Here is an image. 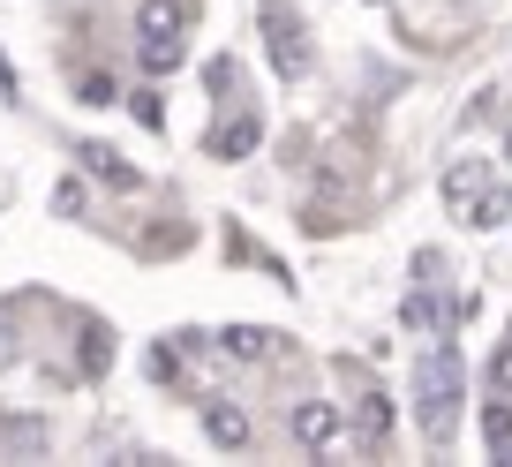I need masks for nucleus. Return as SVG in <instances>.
<instances>
[{"label":"nucleus","instance_id":"nucleus-1","mask_svg":"<svg viewBox=\"0 0 512 467\" xmlns=\"http://www.w3.org/2000/svg\"><path fill=\"white\" fill-rule=\"evenodd\" d=\"M415 422H422V437H430L437 452L460 437V355H452V347L422 355V370H415Z\"/></svg>","mask_w":512,"mask_h":467},{"label":"nucleus","instance_id":"nucleus-2","mask_svg":"<svg viewBox=\"0 0 512 467\" xmlns=\"http://www.w3.org/2000/svg\"><path fill=\"white\" fill-rule=\"evenodd\" d=\"M256 31H264V53H272V68L287 83L309 76V31H302V16H294L287 0H264V8H256Z\"/></svg>","mask_w":512,"mask_h":467},{"label":"nucleus","instance_id":"nucleus-3","mask_svg":"<svg viewBox=\"0 0 512 467\" xmlns=\"http://www.w3.org/2000/svg\"><path fill=\"white\" fill-rule=\"evenodd\" d=\"M497 181V166L490 159H452L445 166V181H437V196H445V211L452 219H475V204H482V189Z\"/></svg>","mask_w":512,"mask_h":467},{"label":"nucleus","instance_id":"nucleus-4","mask_svg":"<svg viewBox=\"0 0 512 467\" xmlns=\"http://www.w3.org/2000/svg\"><path fill=\"white\" fill-rule=\"evenodd\" d=\"M196 0H136V38H189Z\"/></svg>","mask_w":512,"mask_h":467},{"label":"nucleus","instance_id":"nucleus-5","mask_svg":"<svg viewBox=\"0 0 512 467\" xmlns=\"http://www.w3.org/2000/svg\"><path fill=\"white\" fill-rule=\"evenodd\" d=\"M204 437H211V445H226V452H241L256 437V422H249V407H241V400H204Z\"/></svg>","mask_w":512,"mask_h":467},{"label":"nucleus","instance_id":"nucleus-6","mask_svg":"<svg viewBox=\"0 0 512 467\" xmlns=\"http://www.w3.org/2000/svg\"><path fill=\"white\" fill-rule=\"evenodd\" d=\"M392 422H400V415H392V400H384V392H362V407H354V445L384 452V445H392Z\"/></svg>","mask_w":512,"mask_h":467},{"label":"nucleus","instance_id":"nucleus-7","mask_svg":"<svg viewBox=\"0 0 512 467\" xmlns=\"http://www.w3.org/2000/svg\"><path fill=\"white\" fill-rule=\"evenodd\" d=\"M332 437H339V407L332 400H302L294 407V445L302 452H324Z\"/></svg>","mask_w":512,"mask_h":467},{"label":"nucleus","instance_id":"nucleus-8","mask_svg":"<svg viewBox=\"0 0 512 467\" xmlns=\"http://www.w3.org/2000/svg\"><path fill=\"white\" fill-rule=\"evenodd\" d=\"M264 144V113H234V121H226V129H211V159H249V151Z\"/></svg>","mask_w":512,"mask_h":467},{"label":"nucleus","instance_id":"nucleus-9","mask_svg":"<svg viewBox=\"0 0 512 467\" xmlns=\"http://www.w3.org/2000/svg\"><path fill=\"white\" fill-rule=\"evenodd\" d=\"M76 159H83V174H98L106 189H136V166H128L113 144H76Z\"/></svg>","mask_w":512,"mask_h":467},{"label":"nucleus","instance_id":"nucleus-10","mask_svg":"<svg viewBox=\"0 0 512 467\" xmlns=\"http://www.w3.org/2000/svg\"><path fill=\"white\" fill-rule=\"evenodd\" d=\"M0 445H8V452H23V460H38V452L53 445V430H46L38 415H0Z\"/></svg>","mask_w":512,"mask_h":467},{"label":"nucleus","instance_id":"nucleus-11","mask_svg":"<svg viewBox=\"0 0 512 467\" xmlns=\"http://www.w3.org/2000/svg\"><path fill=\"white\" fill-rule=\"evenodd\" d=\"M482 445H490V460H512V400L505 392L482 400Z\"/></svg>","mask_w":512,"mask_h":467},{"label":"nucleus","instance_id":"nucleus-12","mask_svg":"<svg viewBox=\"0 0 512 467\" xmlns=\"http://www.w3.org/2000/svg\"><path fill=\"white\" fill-rule=\"evenodd\" d=\"M76 370H83V377H106V370H113V332H106L98 317H83V362H76Z\"/></svg>","mask_w":512,"mask_h":467},{"label":"nucleus","instance_id":"nucleus-13","mask_svg":"<svg viewBox=\"0 0 512 467\" xmlns=\"http://www.w3.org/2000/svg\"><path fill=\"white\" fill-rule=\"evenodd\" d=\"M272 339H279V332H256V324H234V332H219V347H226L234 362H256L264 347H272Z\"/></svg>","mask_w":512,"mask_h":467},{"label":"nucleus","instance_id":"nucleus-14","mask_svg":"<svg viewBox=\"0 0 512 467\" xmlns=\"http://www.w3.org/2000/svg\"><path fill=\"white\" fill-rule=\"evenodd\" d=\"M467 226H512V189H497V181H490V189H482V204H475V219H467Z\"/></svg>","mask_w":512,"mask_h":467},{"label":"nucleus","instance_id":"nucleus-15","mask_svg":"<svg viewBox=\"0 0 512 467\" xmlns=\"http://www.w3.org/2000/svg\"><path fill=\"white\" fill-rule=\"evenodd\" d=\"M181 53H189L181 38H144V68H151V76H174V68H181Z\"/></svg>","mask_w":512,"mask_h":467},{"label":"nucleus","instance_id":"nucleus-16","mask_svg":"<svg viewBox=\"0 0 512 467\" xmlns=\"http://www.w3.org/2000/svg\"><path fill=\"white\" fill-rule=\"evenodd\" d=\"M490 392H505V400H512V332L497 339V355H490Z\"/></svg>","mask_w":512,"mask_h":467},{"label":"nucleus","instance_id":"nucleus-17","mask_svg":"<svg viewBox=\"0 0 512 467\" xmlns=\"http://www.w3.org/2000/svg\"><path fill=\"white\" fill-rule=\"evenodd\" d=\"M76 98H83V106H113V76H98V68H91V76L76 83Z\"/></svg>","mask_w":512,"mask_h":467},{"label":"nucleus","instance_id":"nucleus-18","mask_svg":"<svg viewBox=\"0 0 512 467\" xmlns=\"http://www.w3.org/2000/svg\"><path fill=\"white\" fill-rule=\"evenodd\" d=\"M128 106H136V121H144V129H159V121H166V113H159V98H151V91H136Z\"/></svg>","mask_w":512,"mask_h":467},{"label":"nucleus","instance_id":"nucleus-19","mask_svg":"<svg viewBox=\"0 0 512 467\" xmlns=\"http://www.w3.org/2000/svg\"><path fill=\"white\" fill-rule=\"evenodd\" d=\"M0 91H8V98H16V68H8V61H0Z\"/></svg>","mask_w":512,"mask_h":467},{"label":"nucleus","instance_id":"nucleus-20","mask_svg":"<svg viewBox=\"0 0 512 467\" xmlns=\"http://www.w3.org/2000/svg\"><path fill=\"white\" fill-rule=\"evenodd\" d=\"M8 355H16V339H8V332H0V362H8Z\"/></svg>","mask_w":512,"mask_h":467},{"label":"nucleus","instance_id":"nucleus-21","mask_svg":"<svg viewBox=\"0 0 512 467\" xmlns=\"http://www.w3.org/2000/svg\"><path fill=\"white\" fill-rule=\"evenodd\" d=\"M505 159H512V121H505Z\"/></svg>","mask_w":512,"mask_h":467}]
</instances>
